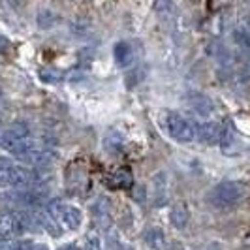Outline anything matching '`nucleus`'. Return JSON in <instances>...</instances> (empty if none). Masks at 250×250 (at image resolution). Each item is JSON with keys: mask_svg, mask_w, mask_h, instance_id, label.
I'll return each instance as SVG.
<instances>
[{"mask_svg": "<svg viewBox=\"0 0 250 250\" xmlns=\"http://www.w3.org/2000/svg\"><path fill=\"white\" fill-rule=\"evenodd\" d=\"M160 128L166 132V136L181 145H188L198 139V123L175 111H164L160 115Z\"/></svg>", "mask_w": 250, "mask_h": 250, "instance_id": "nucleus-1", "label": "nucleus"}, {"mask_svg": "<svg viewBox=\"0 0 250 250\" xmlns=\"http://www.w3.org/2000/svg\"><path fill=\"white\" fill-rule=\"evenodd\" d=\"M247 196V187L237 181H224L211 190L209 201L216 209H229Z\"/></svg>", "mask_w": 250, "mask_h": 250, "instance_id": "nucleus-2", "label": "nucleus"}, {"mask_svg": "<svg viewBox=\"0 0 250 250\" xmlns=\"http://www.w3.org/2000/svg\"><path fill=\"white\" fill-rule=\"evenodd\" d=\"M26 229L25 214L15 211L0 213V239H15L23 235Z\"/></svg>", "mask_w": 250, "mask_h": 250, "instance_id": "nucleus-3", "label": "nucleus"}, {"mask_svg": "<svg viewBox=\"0 0 250 250\" xmlns=\"http://www.w3.org/2000/svg\"><path fill=\"white\" fill-rule=\"evenodd\" d=\"M19 160L30 167H49L59 160V152L51 147H34L19 156Z\"/></svg>", "mask_w": 250, "mask_h": 250, "instance_id": "nucleus-4", "label": "nucleus"}, {"mask_svg": "<svg viewBox=\"0 0 250 250\" xmlns=\"http://www.w3.org/2000/svg\"><path fill=\"white\" fill-rule=\"evenodd\" d=\"M167 173L166 171H158L154 173L152 181H150V198H152V205L154 207H164L167 200H169V192H167Z\"/></svg>", "mask_w": 250, "mask_h": 250, "instance_id": "nucleus-5", "label": "nucleus"}, {"mask_svg": "<svg viewBox=\"0 0 250 250\" xmlns=\"http://www.w3.org/2000/svg\"><path fill=\"white\" fill-rule=\"evenodd\" d=\"M220 134H222V126L214 121H205L198 125V139L203 145H218L220 143Z\"/></svg>", "mask_w": 250, "mask_h": 250, "instance_id": "nucleus-6", "label": "nucleus"}, {"mask_svg": "<svg viewBox=\"0 0 250 250\" xmlns=\"http://www.w3.org/2000/svg\"><path fill=\"white\" fill-rule=\"evenodd\" d=\"M92 216H94V220H96L104 229L109 228V226H113L111 207H109V200H107V198L100 196L98 200L92 203Z\"/></svg>", "mask_w": 250, "mask_h": 250, "instance_id": "nucleus-7", "label": "nucleus"}, {"mask_svg": "<svg viewBox=\"0 0 250 250\" xmlns=\"http://www.w3.org/2000/svg\"><path fill=\"white\" fill-rule=\"evenodd\" d=\"M235 147H237V132L231 121H226L222 126V134H220V149L224 154H235Z\"/></svg>", "mask_w": 250, "mask_h": 250, "instance_id": "nucleus-8", "label": "nucleus"}, {"mask_svg": "<svg viewBox=\"0 0 250 250\" xmlns=\"http://www.w3.org/2000/svg\"><path fill=\"white\" fill-rule=\"evenodd\" d=\"M115 62L119 64L121 68H130L134 59H136V51H134V45L130 42H119L115 43Z\"/></svg>", "mask_w": 250, "mask_h": 250, "instance_id": "nucleus-9", "label": "nucleus"}, {"mask_svg": "<svg viewBox=\"0 0 250 250\" xmlns=\"http://www.w3.org/2000/svg\"><path fill=\"white\" fill-rule=\"evenodd\" d=\"M61 224L68 231H77L81 228V224H83V213H81V209H77L74 205H66L62 214H61Z\"/></svg>", "mask_w": 250, "mask_h": 250, "instance_id": "nucleus-10", "label": "nucleus"}, {"mask_svg": "<svg viewBox=\"0 0 250 250\" xmlns=\"http://www.w3.org/2000/svg\"><path fill=\"white\" fill-rule=\"evenodd\" d=\"M188 220H190V211H188L187 203H183V201L175 203L171 207V211H169V222H171V226L181 231V229H185L188 226Z\"/></svg>", "mask_w": 250, "mask_h": 250, "instance_id": "nucleus-11", "label": "nucleus"}, {"mask_svg": "<svg viewBox=\"0 0 250 250\" xmlns=\"http://www.w3.org/2000/svg\"><path fill=\"white\" fill-rule=\"evenodd\" d=\"M30 138V130L28 126L23 123H15L8 130H4L0 134V145H6V143H12V141H19V139Z\"/></svg>", "mask_w": 250, "mask_h": 250, "instance_id": "nucleus-12", "label": "nucleus"}, {"mask_svg": "<svg viewBox=\"0 0 250 250\" xmlns=\"http://www.w3.org/2000/svg\"><path fill=\"white\" fill-rule=\"evenodd\" d=\"M143 239L149 250H167V239L162 228H149Z\"/></svg>", "mask_w": 250, "mask_h": 250, "instance_id": "nucleus-13", "label": "nucleus"}, {"mask_svg": "<svg viewBox=\"0 0 250 250\" xmlns=\"http://www.w3.org/2000/svg\"><path fill=\"white\" fill-rule=\"evenodd\" d=\"M190 107L201 117H209L214 109L213 100L209 96H205V94H192L190 96Z\"/></svg>", "mask_w": 250, "mask_h": 250, "instance_id": "nucleus-14", "label": "nucleus"}, {"mask_svg": "<svg viewBox=\"0 0 250 250\" xmlns=\"http://www.w3.org/2000/svg\"><path fill=\"white\" fill-rule=\"evenodd\" d=\"M147 72H149V70H147L145 64H136L134 68H130L125 75L126 87L134 88V87H138V85H141V83L145 81V77H147Z\"/></svg>", "mask_w": 250, "mask_h": 250, "instance_id": "nucleus-15", "label": "nucleus"}, {"mask_svg": "<svg viewBox=\"0 0 250 250\" xmlns=\"http://www.w3.org/2000/svg\"><path fill=\"white\" fill-rule=\"evenodd\" d=\"M134 185V177H132V169L130 167H119L115 169L111 175V187L113 188H132Z\"/></svg>", "mask_w": 250, "mask_h": 250, "instance_id": "nucleus-16", "label": "nucleus"}, {"mask_svg": "<svg viewBox=\"0 0 250 250\" xmlns=\"http://www.w3.org/2000/svg\"><path fill=\"white\" fill-rule=\"evenodd\" d=\"M125 145V136L119 130H109L104 138V149L109 152H119Z\"/></svg>", "mask_w": 250, "mask_h": 250, "instance_id": "nucleus-17", "label": "nucleus"}, {"mask_svg": "<svg viewBox=\"0 0 250 250\" xmlns=\"http://www.w3.org/2000/svg\"><path fill=\"white\" fill-rule=\"evenodd\" d=\"M104 241H105V249L107 250H123V243L119 237V229L115 226H109L104 229Z\"/></svg>", "mask_w": 250, "mask_h": 250, "instance_id": "nucleus-18", "label": "nucleus"}, {"mask_svg": "<svg viewBox=\"0 0 250 250\" xmlns=\"http://www.w3.org/2000/svg\"><path fill=\"white\" fill-rule=\"evenodd\" d=\"M15 164L0 162V188H13Z\"/></svg>", "mask_w": 250, "mask_h": 250, "instance_id": "nucleus-19", "label": "nucleus"}, {"mask_svg": "<svg viewBox=\"0 0 250 250\" xmlns=\"http://www.w3.org/2000/svg\"><path fill=\"white\" fill-rule=\"evenodd\" d=\"M154 12L162 17L164 21H169L175 17V4L171 0H156L154 2Z\"/></svg>", "mask_w": 250, "mask_h": 250, "instance_id": "nucleus-20", "label": "nucleus"}, {"mask_svg": "<svg viewBox=\"0 0 250 250\" xmlns=\"http://www.w3.org/2000/svg\"><path fill=\"white\" fill-rule=\"evenodd\" d=\"M40 79L43 83H47V85H57V83L66 79V75H64V72L57 70V68H42L40 70Z\"/></svg>", "mask_w": 250, "mask_h": 250, "instance_id": "nucleus-21", "label": "nucleus"}, {"mask_svg": "<svg viewBox=\"0 0 250 250\" xmlns=\"http://www.w3.org/2000/svg\"><path fill=\"white\" fill-rule=\"evenodd\" d=\"M83 250H102V239L96 233H90L85 239V249Z\"/></svg>", "mask_w": 250, "mask_h": 250, "instance_id": "nucleus-22", "label": "nucleus"}, {"mask_svg": "<svg viewBox=\"0 0 250 250\" xmlns=\"http://www.w3.org/2000/svg\"><path fill=\"white\" fill-rule=\"evenodd\" d=\"M132 190H134V192H132V198L136 201H139V203H143L145 198H147V190L143 187H132Z\"/></svg>", "mask_w": 250, "mask_h": 250, "instance_id": "nucleus-23", "label": "nucleus"}, {"mask_svg": "<svg viewBox=\"0 0 250 250\" xmlns=\"http://www.w3.org/2000/svg\"><path fill=\"white\" fill-rule=\"evenodd\" d=\"M167 250H185V247H183V243H179V241H173V243L167 247Z\"/></svg>", "mask_w": 250, "mask_h": 250, "instance_id": "nucleus-24", "label": "nucleus"}, {"mask_svg": "<svg viewBox=\"0 0 250 250\" xmlns=\"http://www.w3.org/2000/svg\"><path fill=\"white\" fill-rule=\"evenodd\" d=\"M6 47H8V40H6L4 36H0V53L6 49Z\"/></svg>", "mask_w": 250, "mask_h": 250, "instance_id": "nucleus-25", "label": "nucleus"}, {"mask_svg": "<svg viewBox=\"0 0 250 250\" xmlns=\"http://www.w3.org/2000/svg\"><path fill=\"white\" fill-rule=\"evenodd\" d=\"M32 250H49V249H47V245H42V243H34Z\"/></svg>", "mask_w": 250, "mask_h": 250, "instance_id": "nucleus-26", "label": "nucleus"}, {"mask_svg": "<svg viewBox=\"0 0 250 250\" xmlns=\"http://www.w3.org/2000/svg\"><path fill=\"white\" fill-rule=\"evenodd\" d=\"M59 250H79V247H77V245H64L62 249H59Z\"/></svg>", "mask_w": 250, "mask_h": 250, "instance_id": "nucleus-27", "label": "nucleus"}, {"mask_svg": "<svg viewBox=\"0 0 250 250\" xmlns=\"http://www.w3.org/2000/svg\"><path fill=\"white\" fill-rule=\"evenodd\" d=\"M123 250H136V249H134V247H130V245H125V247H123Z\"/></svg>", "mask_w": 250, "mask_h": 250, "instance_id": "nucleus-28", "label": "nucleus"}, {"mask_svg": "<svg viewBox=\"0 0 250 250\" xmlns=\"http://www.w3.org/2000/svg\"><path fill=\"white\" fill-rule=\"evenodd\" d=\"M0 126H2V125H0Z\"/></svg>", "mask_w": 250, "mask_h": 250, "instance_id": "nucleus-29", "label": "nucleus"}]
</instances>
